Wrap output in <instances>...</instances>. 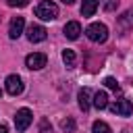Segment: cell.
<instances>
[{"label": "cell", "instance_id": "ffe728a7", "mask_svg": "<svg viewBox=\"0 0 133 133\" xmlns=\"http://www.w3.org/2000/svg\"><path fill=\"white\" fill-rule=\"evenodd\" d=\"M39 131H42V133H50V131H52V127L48 125V121H46V118L39 123Z\"/></svg>", "mask_w": 133, "mask_h": 133}, {"label": "cell", "instance_id": "6da1fadb", "mask_svg": "<svg viewBox=\"0 0 133 133\" xmlns=\"http://www.w3.org/2000/svg\"><path fill=\"white\" fill-rule=\"evenodd\" d=\"M85 35H87L91 42H96V44H104V42L108 39V27H106L104 23H91V25H87Z\"/></svg>", "mask_w": 133, "mask_h": 133}, {"label": "cell", "instance_id": "44dd1931", "mask_svg": "<svg viewBox=\"0 0 133 133\" xmlns=\"http://www.w3.org/2000/svg\"><path fill=\"white\" fill-rule=\"evenodd\" d=\"M60 2H62V4H69V6H71V4L75 2V0H60Z\"/></svg>", "mask_w": 133, "mask_h": 133}, {"label": "cell", "instance_id": "5bb4252c", "mask_svg": "<svg viewBox=\"0 0 133 133\" xmlns=\"http://www.w3.org/2000/svg\"><path fill=\"white\" fill-rule=\"evenodd\" d=\"M91 129H94V133H112V129H110L104 121H94Z\"/></svg>", "mask_w": 133, "mask_h": 133}, {"label": "cell", "instance_id": "5b68a950", "mask_svg": "<svg viewBox=\"0 0 133 133\" xmlns=\"http://www.w3.org/2000/svg\"><path fill=\"white\" fill-rule=\"evenodd\" d=\"M4 87H6V91H8L10 96H19V94H23V89H25L23 79H21L19 75H8L6 81H4Z\"/></svg>", "mask_w": 133, "mask_h": 133}, {"label": "cell", "instance_id": "7a4b0ae2", "mask_svg": "<svg viewBox=\"0 0 133 133\" xmlns=\"http://www.w3.org/2000/svg\"><path fill=\"white\" fill-rule=\"evenodd\" d=\"M35 15L39 19H44V21H54L58 17V6L52 0H42L37 4V8H35Z\"/></svg>", "mask_w": 133, "mask_h": 133}, {"label": "cell", "instance_id": "9c48e42d", "mask_svg": "<svg viewBox=\"0 0 133 133\" xmlns=\"http://www.w3.org/2000/svg\"><path fill=\"white\" fill-rule=\"evenodd\" d=\"M77 100H79V108H81L83 112H87V110H89V106H91V91H89L87 87L79 89V94H77Z\"/></svg>", "mask_w": 133, "mask_h": 133}, {"label": "cell", "instance_id": "8992f818", "mask_svg": "<svg viewBox=\"0 0 133 133\" xmlns=\"http://www.w3.org/2000/svg\"><path fill=\"white\" fill-rule=\"evenodd\" d=\"M110 110H112L114 114H118V116H129V114L133 112V104H131V100H127V98H118L116 102L110 104Z\"/></svg>", "mask_w": 133, "mask_h": 133}, {"label": "cell", "instance_id": "9a60e30c", "mask_svg": "<svg viewBox=\"0 0 133 133\" xmlns=\"http://www.w3.org/2000/svg\"><path fill=\"white\" fill-rule=\"evenodd\" d=\"M60 129H62L64 133H75L77 125H75V121H73V118H64V121L60 123Z\"/></svg>", "mask_w": 133, "mask_h": 133}, {"label": "cell", "instance_id": "2e32d148", "mask_svg": "<svg viewBox=\"0 0 133 133\" xmlns=\"http://www.w3.org/2000/svg\"><path fill=\"white\" fill-rule=\"evenodd\" d=\"M118 23H121L123 27H131V25H133V8H129V10L118 19Z\"/></svg>", "mask_w": 133, "mask_h": 133}, {"label": "cell", "instance_id": "30bf717a", "mask_svg": "<svg viewBox=\"0 0 133 133\" xmlns=\"http://www.w3.org/2000/svg\"><path fill=\"white\" fill-rule=\"evenodd\" d=\"M64 35L69 37V39H77L79 37V33H81V25L77 23V21H69L66 25H64Z\"/></svg>", "mask_w": 133, "mask_h": 133}, {"label": "cell", "instance_id": "603a6c76", "mask_svg": "<svg viewBox=\"0 0 133 133\" xmlns=\"http://www.w3.org/2000/svg\"><path fill=\"white\" fill-rule=\"evenodd\" d=\"M2 94H4V91H2V89H0V98H2Z\"/></svg>", "mask_w": 133, "mask_h": 133}, {"label": "cell", "instance_id": "52a82bcc", "mask_svg": "<svg viewBox=\"0 0 133 133\" xmlns=\"http://www.w3.org/2000/svg\"><path fill=\"white\" fill-rule=\"evenodd\" d=\"M48 37V31L42 27V25H29L27 27V39L31 44H37V42H44Z\"/></svg>", "mask_w": 133, "mask_h": 133}, {"label": "cell", "instance_id": "4fadbf2b", "mask_svg": "<svg viewBox=\"0 0 133 133\" xmlns=\"http://www.w3.org/2000/svg\"><path fill=\"white\" fill-rule=\"evenodd\" d=\"M62 62H64L66 66H75V62H77V56H75V52H73L71 48L62 50Z\"/></svg>", "mask_w": 133, "mask_h": 133}, {"label": "cell", "instance_id": "ac0fdd59", "mask_svg": "<svg viewBox=\"0 0 133 133\" xmlns=\"http://www.w3.org/2000/svg\"><path fill=\"white\" fill-rule=\"evenodd\" d=\"M104 85H106L108 89H114V91H118V81H116L114 77H106V79H104Z\"/></svg>", "mask_w": 133, "mask_h": 133}, {"label": "cell", "instance_id": "ba28073f", "mask_svg": "<svg viewBox=\"0 0 133 133\" xmlns=\"http://www.w3.org/2000/svg\"><path fill=\"white\" fill-rule=\"evenodd\" d=\"M23 29H25V19L23 17H12V21L8 25V37L10 39H17L23 33Z\"/></svg>", "mask_w": 133, "mask_h": 133}, {"label": "cell", "instance_id": "3957f363", "mask_svg": "<svg viewBox=\"0 0 133 133\" xmlns=\"http://www.w3.org/2000/svg\"><path fill=\"white\" fill-rule=\"evenodd\" d=\"M31 121H33V114H31L29 108H19L17 110V114H15V127H17L19 133H23L31 125Z\"/></svg>", "mask_w": 133, "mask_h": 133}, {"label": "cell", "instance_id": "277c9868", "mask_svg": "<svg viewBox=\"0 0 133 133\" xmlns=\"http://www.w3.org/2000/svg\"><path fill=\"white\" fill-rule=\"evenodd\" d=\"M46 62H48V56H46L44 52H33V54H29V56L25 58V64H27V69H31V71L44 69Z\"/></svg>", "mask_w": 133, "mask_h": 133}, {"label": "cell", "instance_id": "8fae6325", "mask_svg": "<svg viewBox=\"0 0 133 133\" xmlns=\"http://www.w3.org/2000/svg\"><path fill=\"white\" fill-rule=\"evenodd\" d=\"M100 2L98 0H83L81 4V17H94V12L98 10Z\"/></svg>", "mask_w": 133, "mask_h": 133}, {"label": "cell", "instance_id": "7c38bea8", "mask_svg": "<svg viewBox=\"0 0 133 133\" xmlns=\"http://www.w3.org/2000/svg\"><path fill=\"white\" fill-rule=\"evenodd\" d=\"M91 104H94L98 110H104V108H108V94H106V91H96V94H94V100H91Z\"/></svg>", "mask_w": 133, "mask_h": 133}, {"label": "cell", "instance_id": "e0dca14e", "mask_svg": "<svg viewBox=\"0 0 133 133\" xmlns=\"http://www.w3.org/2000/svg\"><path fill=\"white\" fill-rule=\"evenodd\" d=\"M102 8L106 12H112V10L118 8V0H102Z\"/></svg>", "mask_w": 133, "mask_h": 133}, {"label": "cell", "instance_id": "d6986e66", "mask_svg": "<svg viewBox=\"0 0 133 133\" xmlns=\"http://www.w3.org/2000/svg\"><path fill=\"white\" fill-rule=\"evenodd\" d=\"M6 4L8 6H17V8H23V6H27V0H6Z\"/></svg>", "mask_w": 133, "mask_h": 133}, {"label": "cell", "instance_id": "7402d4cb", "mask_svg": "<svg viewBox=\"0 0 133 133\" xmlns=\"http://www.w3.org/2000/svg\"><path fill=\"white\" fill-rule=\"evenodd\" d=\"M0 133H8V129H6L4 125H0Z\"/></svg>", "mask_w": 133, "mask_h": 133}]
</instances>
